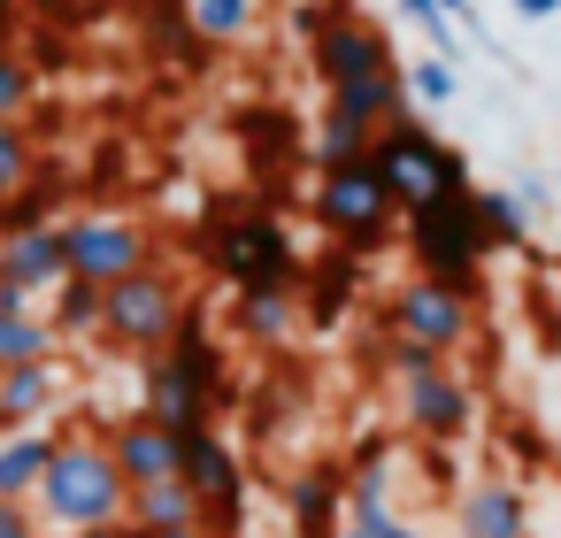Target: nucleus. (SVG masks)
<instances>
[{
  "instance_id": "aec40b11",
  "label": "nucleus",
  "mask_w": 561,
  "mask_h": 538,
  "mask_svg": "<svg viewBox=\"0 0 561 538\" xmlns=\"http://www.w3.org/2000/svg\"><path fill=\"white\" fill-rule=\"evenodd\" d=\"M124 523H139V530H178V523H201V492H193L185 477L131 484V507H124Z\"/></svg>"
},
{
  "instance_id": "5701e85b",
  "label": "nucleus",
  "mask_w": 561,
  "mask_h": 538,
  "mask_svg": "<svg viewBox=\"0 0 561 538\" xmlns=\"http://www.w3.org/2000/svg\"><path fill=\"white\" fill-rule=\"evenodd\" d=\"M101 300H108V285H93V277H62V285H55V308H47L55 339H101Z\"/></svg>"
},
{
  "instance_id": "0eeeda50",
  "label": "nucleus",
  "mask_w": 561,
  "mask_h": 538,
  "mask_svg": "<svg viewBox=\"0 0 561 538\" xmlns=\"http://www.w3.org/2000/svg\"><path fill=\"white\" fill-rule=\"evenodd\" d=\"M208 262L224 270L231 293H293L300 285V247L277 216L247 208V216H224L208 231Z\"/></svg>"
},
{
  "instance_id": "c85d7f7f",
  "label": "nucleus",
  "mask_w": 561,
  "mask_h": 538,
  "mask_svg": "<svg viewBox=\"0 0 561 538\" xmlns=\"http://www.w3.org/2000/svg\"><path fill=\"white\" fill-rule=\"evenodd\" d=\"M24 108H32V70H24L16 55H0V124L24 116Z\"/></svg>"
},
{
  "instance_id": "20e7f679",
  "label": "nucleus",
  "mask_w": 561,
  "mask_h": 538,
  "mask_svg": "<svg viewBox=\"0 0 561 538\" xmlns=\"http://www.w3.org/2000/svg\"><path fill=\"white\" fill-rule=\"evenodd\" d=\"M316 224H323L346 254H377V247L400 239L408 216H400V201H392L377 154H354V162H339V170H316Z\"/></svg>"
},
{
  "instance_id": "f3484780",
  "label": "nucleus",
  "mask_w": 561,
  "mask_h": 538,
  "mask_svg": "<svg viewBox=\"0 0 561 538\" xmlns=\"http://www.w3.org/2000/svg\"><path fill=\"white\" fill-rule=\"evenodd\" d=\"M62 431L55 423H16V431H0V500H32L47 461H55Z\"/></svg>"
},
{
  "instance_id": "412c9836",
  "label": "nucleus",
  "mask_w": 561,
  "mask_h": 538,
  "mask_svg": "<svg viewBox=\"0 0 561 538\" xmlns=\"http://www.w3.org/2000/svg\"><path fill=\"white\" fill-rule=\"evenodd\" d=\"M231 323H239V339H254V346H285L293 323H300V300H293V293H231Z\"/></svg>"
},
{
  "instance_id": "4be33fe9",
  "label": "nucleus",
  "mask_w": 561,
  "mask_h": 538,
  "mask_svg": "<svg viewBox=\"0 0 561 538\" xmlns=\"http://www.w3.org/2000/svg\"><path fill=\"white\" fill-rule=\"evenodd\" d=\"M477 216H484L492 254L530 247V201H523V185H477Z\"/></svg>"
},
{
  "instance_id": "f8f14e48",
  "label": "nucleus",
  "mask_w": 561,
  "mask_h": 538,
  "mask_svg": "<svg viewBox=\"0 0 561 538\" xmlns=\"http://www.w3.org/2000/svg\"><path fill=\"white\" fill-rule=\"evenodd\" d=\"M400 415H408V431L415 438H461L469 423H477V400H469V385H461V369L454 362H438V369H423V377H408L400 385Z\"/></svg>"
},
{
  "instance_id": "6e6552de",
  "label": "nucleus",
  "mask_w": 561,
  "mask_h": 538,
  "mask_svg": "<svg viewBox=\"0 0 561 538\" xmlns=\"http://www.w3.org/2000/svg\"><path fill=\"white\" fill-rule=\"evenodd\" d=\"M178 477L201 492V523L216 538H239V523H247V461H239V446L216 423L178 431Z\"/></svg>"
},
{
  "instance_id": "4468645a",
  "label": "nucleus",
  "mask_w": 561,
  "mask_h": 538,
  "mask_svg": "<svg viewBox=\"0 0 561 538\" xmlns=\"http://www.w3.org/2000/svg\"><path fill=\"white\" fill-rule=\"evenodd\" d=\"M70 277V262H62V224H24V231H9V247H0V285H16V293H55Z\"/></svg>"
},
{
  "instance_id": "a211bd4d",
  "label": "nucleus",
  "mask_w": 561,
  "mask_h": 538,
  "mask_svg": "<svg viewBox=\"0 0 561 538\" xmlns=\"http://www.w3.org/2000/svg\"><path fill=\"white\" fill-rule=\"evenodd\" d=\"M346 523H354L362 538H377V530L392 523V454H385V446H369V454L346 469Z\"/></svg>"
},
{
  "instance_id": "393cba45",
  "label": "nucleus",
  "mask_w": 561,
  "mask_h": 538,
  "mask_svg": "<svg viewBox=\"0 0 561 538\" xmlns=\"http://www.w3.org/2000/svg\"><path fill=\"white\" fill-rule=\"evenodd\" d=\"M254 16H262V0H185V24H193V39H247L254 32Z\"/></svg>"
},
{
  "instance_id": "f257e3e1",
  "label": "nucleus",
  "mask_w": 561,
  "mask_h": 538,
  "mask_svg": "<svg viewBox=\"0 0 561 538\" xmlns=\"http://www.w3.org/2000/svg\"><path fill=\"white\" fill-rule=\"evenodd\" d=\"M139 377H147V415H162L170 431H201V423H216L224 415V400H231V354H224V339L201 323V308L178 323V339L170 346H154L147 362H139Z\"/></svg>"
},
{
  "instance_id": "9d476101",
  "label": "nucleus",
  "mask_w": 561,
  "mask_h": 538,
  "mask_svg": "<svg viewBox=\"0 0 561 538\" xmlns=\"http://www.w3.org/2000/svg\"><path fill=\"white\" fill-rule=\"evenodd\" d=\"M308 55H316V78H323V85H362V78L400 70V62H392V39H385L377 24L346 16V9L308 16Z\"/></svg>"
},
{
  "instance_id": "b1692460",
  "label": "nucleus",
  "mask_w": 561,
  "mask_h": 538,
  "mask_svg": "<svg viewBox=\"0 0 561 538\" xmlns=\"http://www.w3.org/2000/svg\"><path fill=\"white\" fill-rule=\"evenodd\" d=\"M16 362H55V323L39 308H0V369Z\"/></svg>"
},
{
  "instance_id": "f704fd0d",
  "label": "nucleus",
  "mask_w": 561,
  "mask_h": 538,
  "mask_svg": "<svg viewBox=\"0 0 561 538\" xmlns=\"http://www.w3.org/2000/svg\"><path fill=\"white\" fill-rule=\"evenodd\" d=\"M93 9H108V0H93Z\"/></svg>"
},
{
  "instance_id": "2f4dec72",
  "label": "nucleus",
  "mask_w": 561,
  "mask_h": 538,
  "mask_svg": "<svg viewBox=\"0 0 561 538\" xmlns=\"http://www.w3.org/2000/svg\"><path fill=\"white\" fill-rule=\"evenodd\" d=\"M515 16L523 24H546V16H561V0H515Z\"/></svg>"
},
{
  "instance_id": "2eb2a0df",
  "label": "nucleus",
  "mask_w": 561,
  "mask_h": 538,
  "mask_svg": "<svg viewBox=\"0 0 561 538\" xmlns=\"http://www.w3.org/2000/svg\"><path fill=\"white\" fill-rule=\"evenodd\" d=\"M454 523H461V538H530V500L507 477H477L454 500Z\"/></svg>"
},
{
  "instance_id": "9b49d317",
  "label": "nucleus",
  "mask_w": 561,
  "mask_h": 538,
  "mask_svg": "<svg viewBox=\"0 0 561 538\" xmlns=\"http://www.w3.org/2000/svg\"><path fill=\"white\" fill-rule=\"evenodd\" d=\"M477 293H454L438 277H408L392 300H385V331H408V339H431L438 354H461L469 331H477Z\"/></svg>"
},
{
  "instance_id": "a878e982",
  "label": "nucleus",
  "mask_w": 561,
  "mask_h": 538,
  "mask_svg": "<svg viewBox=\"0 0 561 538\" xmlns=\"http://www.w3.org/2000/svg\"><path fill=\"white\" fill-rule=\"evenodd\" d=\"M32 170H39V139L24 131V116H9L0 124V193H24Z\"/></svg>"
},
{
  "instance_id": "f03ea898",
  "label": "nucleus",
  "mask_w": 561,
  "mask_h": 538,
  "mask_svg": "<svg viewBox=\"0 0 561 538\" xmlns=\"http://www.w3.org/2000/svg\"><path fill=\"white\" fill-rule=\"evenodd\" d=\"M124 507H131V484H124V469H116L108 438H101V431H62V446H55V461H47L39 492H32L39 530L78 538V530L124 523Z\"/></svg>"
},
{
  "instance_id": "7c9ffc66",
  "label": "nucleus",
  "mask_w": 561,
  "mask_h": 538,
  "mask_svg": "<svg viewBox=\"0 0 561 538\" xmlns=\"http://www.w3.org/2000/svg\"><path fill=\"white\" fill-rule=\"evenodd\" d=\"M124 538H216L208 523H178V530H139V523H124Z\"/></svg>"
},
{
  "instance_id": "c756f323",
  "label": "nucleus",
  "mask_w": 561,
  "mask_h": 538,
  "mask_svg": "<svg viewBox=\"0 0 561 538\" xmlns=\"http://www.w3.org/2000/svg\"><path fill=\"white\" fill-rule=\"evenodd\" d=\"M0 538H47L39 515H32V500H0Z\"/></svg>"
},
{
  "instance_id": "39448f33",
  "label": "nucleus",
  "mask_w": 561,
  "mask_h": 538,
  "mask_svg": "<svg viewBox=\"0 0 561 538\" xmlns=\"http://www.w3.org/2000/svg\"><path fill=\"white\" fill-rule=\"evenodd\" d=\"M193 308H185V277L178 270H162V262H147V270H131V277H116L108 285V300H101V346H116V354H154V346H170L178 339V323H185Z\"/></svg>"
},
{
  "instance_id": "bb28decb",
  "label": "nucleus",
  "mask_w": 561,
  "mask_h": 538,
  "mask_svg": "<svg viewBox=\"0 0 561 538\" xmlns=\"http://www.w3.org/2000/svg\"><path fill=\"white\" fill-rule=\"evenodd\" d=\"M438 362H454V354H438L431 339L385 331V377H392V385H408V377H423V369H438Z\"/></svg>"
},
{
  "instance_id": "423d86ee",
  "label": "nucleus",
  "mask_w": 561,
  "mask_h": 538,
  "mask_svg": "<svg viewBox=\"0 0 561 538\" xmlns=\"http://www.w3.org/2000/svg\"><path fill=\"white\" fill-rule=\"evenodd\" d=\"M369 154H377V170H385V185H392L400 216H408V208H423V201H438V193H454V185H477V178H469V154H461V147H446L431 124H415V108H408V116H392V124L369 139Z\"/></svg>"
},
{
  "instance_id": "cd10ccee",
  "label": "nucleus",
  "mask_w": 561,
  "mask_h": 538,
  "mask_svg": "<svg viewBox=\"0 0 561 538\" xmlns=\"http://www.w3.org/2000/svg\"><path fill=\"white\" fill-rule=\"evenodd\" d=\"M454 93H461V78H454V62H446V55H431V62H415V70H408V101H415V108H446Z\"/></svg>"
},
{
  "instance_id": "72a5a7b5",
  "label": "nucleus",
  "mask_w": 561,
  "mask_h": 538,
  "mask_svg": "<svg viewBox=\"0 0 561 538\" xmlns=\"http://www.w3.org/2000/svg\"><path fill=\"white\" fill-rule=\"evenodd\" d=\"M377 538H423V530H408V523H385V530H377Z\"/></svg>"
},
{
  "instance_id": "ddd939ff",
  "label": "nucleus",
  "mask_w": 561,
  "mask_h": 538,
  "mask_svg": "<svg viewBox=\"0 0 561 538\" xmlns=\"http://www.w3.org/2000/svg\"><path fill=\"white\" fill-rule=\"evenodd\" d=\"M101 438H108V454H116L124 484H162V477H178V431H170L162 415L131 408V415H116Z\"/></svg>"
},
{
  "instance_id": "1a4fd4ad",
  "label": "nucleus",
  "mask_w": 561,
  "mask_h": 538,
  "mask_svg": "<svg viewBox=\"0 0 561 538\" xmlns=\"http://www.w3.org/2000/svg\"><path fill=\"white\" fill-rule=\"evenodd\" d=\"M62 262H70V277L116 285L154 262V231L139 216H62Z\"/></svg>"
},
{
  "instance_id": "6ab92c4d",
  "label": "nucleus",
  "mask_w": 561,
  "mask_h": 538,
  "mask_svg": "<svg viewBox=\"0 0 561 538\" xmlns=\"http://www.w3.org/2000/svg\"><path fill=\"white\" fill-rule=\"evenodd\" d=\"M55 400H62V369H55V362H16V369H0V431L39 423Z\"/></svg>"
},
{
  "instance_id": "7ed1b4c3",
  "label": "nucleus",
  "mask_w": 561,
  "mask_h": 538,
  "mask_svg": "<svg viewBox=\"0 0 561 538\" xmlns=\"http://www.w3.org/2000/svg\"><path fill=\"white\" fill-rule=\"evenodd\" d=\"M400 247L415 254V277H438L454 293H477V270L492 262V239H484V216H477V185H454V193L408 208Z\"/></svg>"
},
{
  "instance_id": "473e14b6",
  "label": "nucleus",
  "mask_w": 561,
  "mask_h": 538,
  "mask_svg": "<svg viewBox=\"0 0 561 538\" xmlns=\"http://www.w3.org/2000/svg\"><path fill=\"white\" fill-rule=\"evenodd\" d=\"M9 231H16V224H9V193H0V247H9Z\"/></svg>"
},
{
  "instance_id": "dca6fc26",
  "label": "nucleus",
  "mask_w": 561,
  "mask_h": 538,
  "mask_svg": "<svg viewBox=\"0 0 561 538\" xmlns=\"http://www.w3.org/2000/svg\"><path fill=\"white\" fill-rule=\"evenodd\" d=\"M285 507H293V538H331L339 515H346V469H339V461H308V469L293 477Z\"/></svg>"
}]
</instances>
